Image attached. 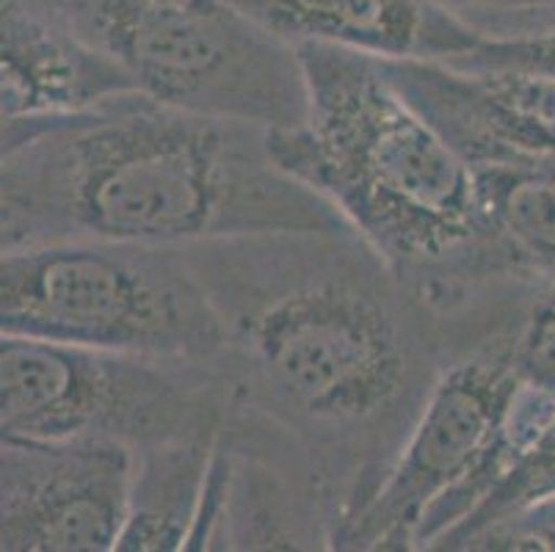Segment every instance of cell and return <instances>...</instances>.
Returning a JSON list of instances; mask_svg holds the SVG:
<instances>
[{"mask_svg": "<svg viewBox=\"0 0 555 552\" xmlns=\"http://www.w3.org/2000/svg\"><path fill=\"white\" fill-rule=\"evenodd\" d=\"M214 442L133 450L128 511L116 552H185L199 516Z\"/></svg>", "mask_w": 555, "mask_h": 552, "instance_id": "obj_13", "label": "cell"}, {"mask_svg": "<svg viewBox=\"0 0 555 552\" xmlns=\"http://www.w3.org/2000/svg\"><path fill=\"white\" fill-rule=\"evenodd\" d=\"M392 84L462 152L489 224L539 282L555 280V150L483 114L467 73L442 61H382Z\"/></svg>", "mask_w": 555, "mask_h": 552, "instance_id": "obj_9", "label": "cell"}, {"mask_svg": "<svg viewBox=\"0 0 555 552\" xmlns=\"http://www.w3.org/2000/svg\"><path fill=\"white\" fill-rule=\"evenodd\" d=\"M291 44H330L382 61H456L481 37L440 0H232Z\"/></svg>", "mask_w": 555, "mask_h": 552, "instance_id": "obj_12", "label": "cell"}, {"mask_svg": "<svg viewBox=\"0 0 555 552\" xmlns=\"http://www.w3.org/2000/svg\"><path fill=\"white\" fill-rule=\"evenodd\" d=\"M514 341L451 364L390 478L343 536L340 552H426L487 500L514 462L508 434L519 378Z\"/></svg>", "mask_w": 555, "mask_h": 552, "instance_id": "obj_7", "label": "cell"}, {"mask_svg": "<svg viewBox=\"0 0 555 552\" xmlns=\"http://www.w3.org/2000/svg\"><path fill=\"white\" fill-rule=\"evenodd\" d=\"M133 450L0 434V550L116 552Z\"/></svg>", "mask_w": 555, "mask_h": 552, "instance_id": "obj_10", "label": "cell"}, {"mask_svg": "<svg viewBox=\"0 0 555 552\" xmlns=\"http://www.w3.org/2000/svg\"><path fill=\"white\" fill-rule=\"evenodd\" d=\"M189 255L224 326L230 403L310 455L340 552L442 373L462 362L446 323L354 230L251 232Z\"/></svg>", "mask_w": 555, "mask_h": 552, "instance_id": "obj_1", "label": "cell"}, {"mask_svg": "<svg viewBox=\"0 0 555 552\" xmlns=\"http://www.w3.org/2000/svg\"><path fill=\"white\" fill-rule=\"evenodd\" d=\"M310 111L269 130L276 164L324 196L446 323L459 357L514 341L533 293L489 224L462 152L392 84L382 59L296 44Z\"/></svg>", "mask_w": 555, "mask_h": 552, "instance_id": "obj_3", "label": "cell"}, {"mask_svg": "<svg viewBox=\"0 0 555 552\" xmlns=\"http://www.w3.org/2000/svg\"><path fill=\"white\" fill-rule=\"evenodd\" d=\"M492 550H531L555 552V498L525 514L494 525L478 534L464 552H492Z\"/></svg>", "mask_w": 555, "mask_h": 552, "instance_id": "obj_17", "label": "cell"}, {"mask_svg": "<svg viewBox=\"0 0 555 552\" xmlns=\"http://www.w3.org/2000/svg\"><path fill=\"white\" fill-rule=\"evenodd\" d=\"M517 378L539 393L555 395V280L533 293L512 346Z\"/></svg>", "mask_w": 555, "mask_h": 552, "instance_id": "obj_15", "label": "cell"}, {"mask_svg": "<svg viewBox=\"0 0 555 552\" xmlns=\"http://www.w3.org/2000/svg\"><path fill=\"white\" fill-rule=\"evenodd\" d=\"M0 334L216 362L224 326L189 246L55 241L0 257Z\"/></svg>", "mask_w": 555, "mask_h": 552, "instance_id": "obj_4", "label": "cell"}, {"mask_svg": "<svg viewBox=\"0 0 555 552\" xmlns=\"http://www.w3.org/2000/svg\"><path fill=\"white\" fill-rule=\"evenodd\" d=\"M133 91V78L62 14L34 0H0L3 121L62 119Z\"/></svg>", "mask_w": 555, "mask_h": 552, "instance_id": "obj_11", "label": "cell"}, {"mask_svg": "<svg viewBox=\"0 0 555 552\" xmlns=\"http://www.w3.org/2000/svg\"><path fill=\"white\" fill-rule=\"evenodd\" d=\"M133 78L147 98L266 130L307 121L305 67L296 44L232 0H34Z\"/></svg>", "mask_w": 555, "mask_h": 552, "instance_id": "obj_5", "label": "cell"}, {"mask_svg": "<svg viewBox=\"0 0 555 552\" xmlns=\"http://www.w3.org/2000/svg\"><path fill=\"white\" fill-rule=\"evenodd\" d=\"M555 498V409L550 418L539 425L522 450L517 453L512 467L506 470L498 486L487 495L481 505L453 528L434 550L440 552H464L478 534L494 528V525L514 519L525 511L537 509Z\"/></svg>", "mask_w": 555, "mask_h": 552, "instance_id": "obj_14", "label": "cell"}, {"mask_svg": "<svg viewBox=\"0 0 555 552\" xmlns=\"http://www.w3.org/2000/svg\"><path fill=\"white\" fill-rule=\"evenodd\" d=\"M249 550L335 552V511L299 442L230 403L185 552Z\"/></svg>", "mask_w": 555, "mask_h": 552, "instance_id": "obj_8", "label": "cell"}, {"mask_svg": "<svg viewBox=\"0 0 555 552\" xmlns=\"http://www.w3.org/2000/svg\"><path fill=\"white\" fill-rule=\"evenodd\" d=\"M230 395L216 362L141 357L0 334V434L130 450L214 442Z\"/></svg>", "mask_w": 555, "mask_h": 552, "instance_id": "obj_6", "label": "cell"}, {"mask_svg": "<svg viewBox=\"0 0 555 552\" xmlns=\"http://www.w3.org/2000/svg\"><path fill=\"white\" fill-rule=\"evenodd\" d=\"M481 39L531 37L555 23V0H440Z\"/></svg>", "mask_w": 555, "mask_h": 552, "instance_id": "obj_16", "label": "cell"}, {"mask_svg": "<svg viewBox=\"0 0 555 552\" xmlns=\"http://www.w3.org/2000/svg\"><path fill=\"white\" fill-rule=\"evenodd\" d=\"M351 230L276 164L269 130L141 91L62 119L3 121L0 252L55 241L191 246Z\"/></svg>", "mask_w": 555, "mask_h": 552, "instance_id": "obj_2", "label": "cell"}]
</instances>
